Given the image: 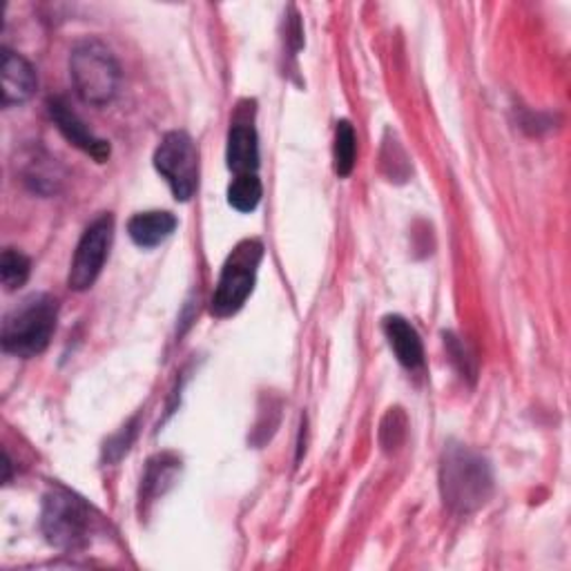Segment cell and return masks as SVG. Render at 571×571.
Returning a JSON list of instances; mask_svg holds the SVG:
<instances>
[{
	"instance_id": "1",
	"label": "cell",
	"mask_w": 571,
	"mask_h": 571,
	"mask_svg": "<svg viewBox=\"0 0 571 571\" xmlns=\"http://www.w3.org/2000/svg\"><path fill=\"white\" fill-rule=\"evenodd\" d=\"M440 493L445 504L460 516L485 507L493 493L489 460L467 445H447L440 460Z\"/></svg>"
},
{
	"instance_id": "2",
	"label": "cell",
	"mask_w": 571,
	"mask_h": 571,
	"mask_svg": "<svg viewBox=\"0 0 571 571\" xmlns=\"http://www.w3.org/2000/svg\"><path fill=\"white\" fill-rule=\"evenodd\" d=\"M57 322V299L45 293L30 295L6 315L3 330H0V344H3V350L10 355L26 359L37 357L50 346Z\"/></svg>"
},
{
	"instance_id": "3",
	"label": "cell",
	"mask_w": 571,
	"mask_h": 571,
	"mask_svg": "<svg viewBox=\"0 0 571 571\" xmlns=\"http://www.w3.org/2000/svg\"><path fill=\"white\" fill-rule=\"evenodd\" d=\"M70 77L83 103L103 108L112 103L119 92L121 68L105 43L85 39L70 54Z\"/></svg>"
},
{
	"instance_id": "4",
	"label": "cell",
	"mask_w": 571,
	"mask_h": 571,
	"mask_svg": "<svg viewBox=\"0 0 571 571\" xmlns=\"http://www.w3.org/2000/svg\"><path fill=\"white\" fill-rule=\"evenodd\" d=\"M41 529L52 547L77 551L90 542V533L94 529L92 509L77 493L57 487L43 498Z\"/></svg>"
},
{
	"instance_id": "5",
	"label": "cell",
	"mask_w": 571,
	"mask_h": 571,
	"mask_svg": "<svg viewBox=\"0 0 571 571\" xmlns=\"http://www.w3.org/2000/svg\"><path fill=\"white\" fill-rule=\"evenodd\" d=\"M264 259V246L257 239H244L228 255L217 290L211 299L213 317H231L242 310L246 299L253 295L257 282V268Z\"/></svg>"
},
{
	"instance_id": "6",
	"label": "cell",
	"mask_w": 571,
	"mask_h": 571,
	"mask_svg": "<svg viewBox=\"0 0 571 571\" xmlns=\"http://www.w3.org/2000/svg\"><path fill=\"white\" fill-rule=\"evenodd\" d=\"M154 167L170 185L176 202H190L200 185V152L190 134L167 132L154 152Z\"/></svg>"
},
{
	"instance_id": "7",
	"label": "cell",
	"mask_w": 571,
	"mask_h": 571,
	"mask_svg": "<svg viewBox=\"0 0 571 571\" xmlns=\"http://www.w3.org/2000/svg\"><path fill=\"white\" fill-rule=\"evenodd\" d=\"M112 237H114V220L112 215H101L99 220H94L88 231L83 233L77 251H74V259L70 266V275H68V286L77 293L90 290L103 266L105 259L110 255V246H112Z\"/></svg>"
},
{
	"instance_id": "8",
	"label": "cell",
	"mask_w": 571,
	"mask_h": 571,
	"mask_svg": "<svg viewBox=\"0 0 571 571\" xmlns=\"http://www.w3.org/2000/svg\"><path fill=\"white\" fill-rule=\"evenodd\" d=\"M50 116L54 121V125L59 128V132L81 152H85L88 156H92L96 163H105L110 159V143L105 139H99L83 121L81 116L63 101V99H52L48 103Z\"/></svg>"
},
{
	"instance_id": "9",
	"label": "cell",
	"mask_w": 571,
	"mask_h": 571,
	"mask_svg": "<svg viewBox=\"0 0 571 571\" xmlns=\"http://www.w3.org/2000/svg\"><path fill=\"white\" fill-rule=\"evenodd\" d=\"M0 77H3V105H21L30 101L37 92L39 79L34 68L17 52L3 50V59H0Z\"/></svg>"
},
{
	"instance_id": "10",
	"label": "cell",
	"mask_w": 571,
	"mask_h": 571,
	"mask_svg": "<svg viewBox=\"0 0 571 571\" xmlns=\"http://www.w3.org/2000/svg\"><path fill=\"white\" fill-rule=\"evenodd\" d=\"M383 328H385L391 350L396 353L398 361L405 368L418 370L425 366V346L411 322H407L400 315H389V317H385Z\"/></svg>"
},
{
	"instance_id": "11",
	"label": "cell",
	"mask_w": 571,
	"mask_h": 571,
	"mask_svg": "<svg viewBox=\"0 0 571 571\" xmlns=\"http://www.w3.org/2000/svg\"><path fill=\"white\" fill-rule=\"evenodd\" d=\"M228 170L239 174H257L259 170V143L257 132L251 123H235L228 132V147H226Z\"/></svg>"
},
{
	"instance_id": "12",
	"label": "cell",
	"mask_w": 571,
	"mask_h": 571,
	"mask_svg": "<svg viewBox=\"0 0 571 571\" xmlns=\"http://www.w3.org/2000/svg\"><path fill=\"white\" fill-rule=\"evenodd\" d=\"M176 231V217L165 211L139 213L128 222V235L139 248H156Z\"/></svg>"
},
{
	"instance_id": "13",
	"label": "cell",
	"mask_w": 571,
	"mask_h": 571,
	"mask_svg": "<svg viewBox=\"0 0 571 571\" xmlns=\"http://www.w3.org/2000/svg\"><path fill=\"white\" fill-rule=\"evenodd\" d=\"M179 471V460H174L172 456H159L154 460H150L147 471L143 476V485H141V500H152L163 496L176 478Z\"/></svg>"
},
{
	"instance_id": "14",
	"label": "cell",
	"mask_w": 571,
	"mask_h": 571,
	"mask_svg": "<svg viewBox=\"0 0 571 571\" xmlns=\"http://www.w3.org/2000/svg\"><path fill=\"white\" fill-rule=\"evenodd\" d=\"M355 159H357V136L355 130L348 121H339L335 128V141H333V165H335V174L339 179H346L353 167H355Z\"/></svg>"
},
{
	"instance_id": "15",
	"label": "cell",
	"mask_w": 571,
	"mask_h": 571,
	"mask_svg": "<svg viewBox=\"0 0 571 571\" xmlns=\"http://www.w3.org/2000/svg\"><path fill=\"white\" fill-rule=\"evenodd\" d=\"M264 195V187L257 174H239L228 185V204L237 213H253Z\"/></svg>"
},
{
	"instance_id": "16",
	"label": "cell",
	"mask_w": 571,
	"mask_h": 571,
	"mask_svg": "<svg viewBox=\"0 0 571 571\" xmlns=\"http://www.w3.org/2000/svg\"><path fill=\"white\" fill-rule=\"evenodd\" d=\"M30 271H32V264L21 251L17 248L3 251V257H0V279H3L6 290H19L21 286H26V282L30 279Z\"/></svg>"
},
{
	"instance_id": "17",
	"label": "cell",
	"mask_w": 571,
	"mask_h": 571,
	"mask_svg": "<svg viewBox=\"0 0 571 571\" xmlns=\"http://www.w3.org/2000/svg\"><path fill=\"white\" fill-rule=\"evenodd\" d=\"M447 346H449V355H451L453 364L460 368L462 377H476V361H473V357L469 355L467 346H465L458 337H451V335H449V339H447Z\"/></svg>"
},
{
	"instance_id": "18",
	"label": "cell",
	"mask_w": 571,
	"mask_h": 571,
	"mask_svg": "<svg viewBox=\"0 0 571 571\" xmlns=\"http://www.w3.org/2000/svg\"><path fill=\"white\" fill-rule=\"evenodd\" d=\"M134 436H136V422L123 427V431H121L119 436H114L112 442H108V447H105V458H108L110 462L121 460V458L128 453L130 445L134 442Z\"/></svg>"
},
{
	"instance_id": "19",
	"label": "cell",
	"mask_w": 571,
	"mask_h": 571,
	"mask_svg": "<svg viewBox=\"0 0 571 571\" xmlns=\"http://www.w3.org/2000/svg\"><path fill=\"white\" fill-rule=\"evenodd\" d=\"M286 41L290 43V48L297 52L302 45H304V30H302V23H299V17L293 12V17L288 19V26H286Z\"/></svg>"
}]
</instances>
